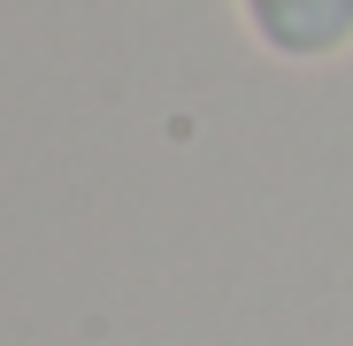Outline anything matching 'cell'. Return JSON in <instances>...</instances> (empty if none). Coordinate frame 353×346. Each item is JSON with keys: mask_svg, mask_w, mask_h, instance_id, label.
Returning a JSON list of instances; mask_svg holds the SVG:
<instances>
[{"mask_svg": "<svg viewBox=\"0 0 353 346\" xmlns=\"http://www.w3.org/2000/svg\"><path fill=\"white\" fill-rule=\"evenodd\" d=\"M246 23L261 31V46L292 62H323L353 46V0H246Z\"/></svg>", "mask_w": 353, "mask_h": 346, "instance_id": "cell-1", "label": "cell"}]
</instances>
